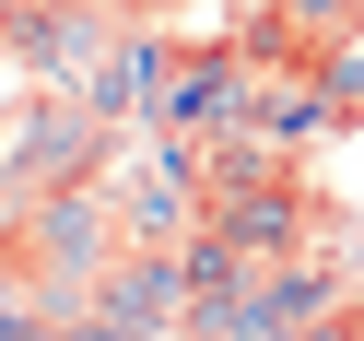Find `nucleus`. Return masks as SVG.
<instances>
[{"instance_id":"nucleus-1","label":"nucleus","mask_w":364,"mask_h":341,"mask_svg":"<svg viewBox=\"0 0 364 341\" xmlns=\"http://www.w3.org/2000/svg\"><path fill=\"white\" fill-rule=\"evenodd\" d=\"M106 142H118V130H106L82 95H36V106H24V130H12V153H0V189H12V200L95 189V177H106Z\"/></svg>"},{"instance_id":"nucleus-2","label":"nucleus","mask_w":364,"mask_h":341,"mask_svg":"<svg viewBox=\"0 0 364 341\" xmlns=\"http://www.w3.org/2000/svg\"><path fill=\"white\" fill-rule=\"evenodd\" d=\"M48 330H59V294L24 259H0V341H48Z\"/></svg>"}]
</instances>
